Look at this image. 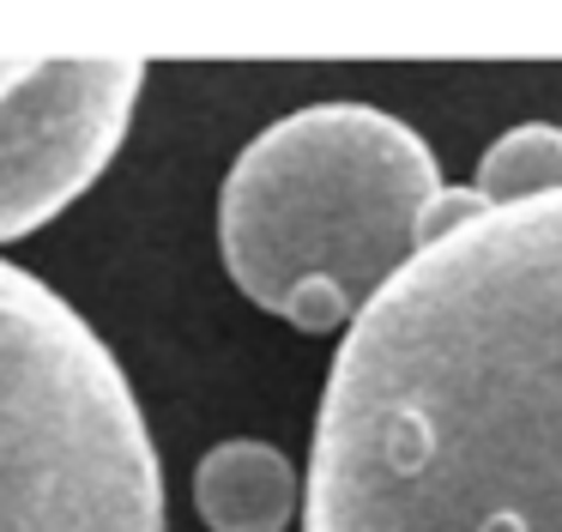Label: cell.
Returning <instances> with one entry per match:
<instances>
[{
	"instance_id": "cell-2",
	"label": "cell",
	"mask_w": 562,
	"mask_h": 532,
	"mask_svg": "<svg viewBox=\"0 0 562 532\" xmlns=\"http://www.w3.org/2000/svg\"><path fill=\"white\" fill-rule=\"evenodd\" d=\"M441 193L436 152L400 115L308 103L248 140L224 176V273L248 302L303 333H351L424 254Z\"/></svg>"
},
{
	"instance_id": "cell-1",
	"label": "cell",
	"mask_w": 562,
	"mask_h": 532,
	"mask_svg": "<svg viewBox=\"0 0 562 532\" xmlns=\"http://www.w3.org/2000/svg\"><path fill=\"white\" fill-rule=\"evenodd\" d=\"M303 532H562V193L424 242L351 321Z\"/></svg>"
},
{
	"instance_id": "cell-6",
	"label": "cell",
	"mask_w": 562,
	"mask_h": 532,
	"mask_svg": "<svg viewBox=\"0 0 562 532\" xmlns=\"http://www.w3.org/2000/svg\"><path fill=\"white\" fill-rule=\"evenodd\" d=\"M472 188L484 206H520V200L562 193V128H550V121H520V128H508L484 157H477Z\"/></svg>"
},
{
	"instance_id": "cell-7",
	"label": "cell",
	"mask_w": 562,
	"mask_h": 532,
	"mask_svg": "<svg viewBox=\"0 0 562 532\" xmlns=\"http://www.w3.org/2000/svg\"><path fill=\"white\" fill-rule=\"evenodd\" d=\"M31 73H37V60H7V55H0V103H7V97H13Z\"/></svg>"
},
{
	"instance_id": "cell-3",
	"label": "cell",
	"mask_w": 562,
	"mask_h": 532,
	"mask_svg": "<svg viewBox=\"0 0 562 532\" xmlns=\"http://www.w3.org/2000/svg\"><path fill=\"white\" fill-rule=\"evenodd\" d=\"M0 532H170L164 466L115 351L0 261Z\"/></svg>"
},
{
	"instance_id": "cell-5",
	"label": "cell",
	"mask_w": 562,
	"mask_h": 532,
	"mask_svg": "<svg viewBox=\"0 0 562 532\" xmlns=\"http://www.w3.org/2000/svg\"><path fill=\"white\" fill-rule=\"evenodd\" d=\"M296 466L267 442H218L194 466V514L212 532H284L296 520Z\"/></svg>"
},
{
	"instance_id": "cell-4",
	"label": "cell",
	"mask_w": 562,
	"mask_h": 532,
	"mask_svg": "<svg viewBox=\"0 0 562 532\" xmlns=\"http://www.w3.org/2000/svg\"><path fill=\"white\" fill-rule=\"evenodd\" d=\"M146 60H37L0 103V242L61 218L115 164Z\"/></svg>"
}]
</instances>
